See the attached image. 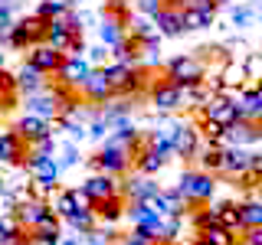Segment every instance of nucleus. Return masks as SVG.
I'll return each mask as SVG.
<instances>
[{"instance_id":"obj_1","label":"nucleus","mask_w":262,"mask_h":245,"mask_svg":"<svg viewBox=\"0 0 262 245\" xmlns=\"http://www.w3.org/2000/svg\"><path fill=\"white\" fill-rule=\"evenodd\" d=\"M89 167L95 170V174H108V177H125L135 170V151L118 141H102V147H98L95 157H89Z\"/></svg>"},{"instance_id":"obj_2","label":"nucleus","mask_w":262,"mask_h":245,"mask_svg":"<svg viewBox=\"0 0 262 245\" xmlns=\"http://www.w3.org/2000/svg\"><path fill=\"white\" fill-rule=\"evenodd\" d=\"M177 190L180 196L187 200V206H207V203H213V193H216V177L207 174V170H200V167H190V170H184V174L177 177Z\"/></svg>"},{"instance_id":"obj_3","label":"nucleus","mask_w":262,"mask_h":245,"mask_svg":"<svg viewBox=\"0 0 262 245\" xmlns=\"http://www.w3.org/2000/svg\"><path fill=\"white\" fill-rule=\"evenodd\" d=\"M164 76H167L174 85H200L207 79V59L196 53H180V56H170L164 62Z\"/></svg>"},{"instance_id":"obj_4","label":"nucleus","mask_w":262,"mask_h":245,"mask_svg":"<svg viewBox=\"0 0 262 245\" xmlns=\"http://www.w3.org/2000/svg\"><path fill=\"white\" fill-rule=\"evenodd\" d=\"M105 79H108L112 85V95L115 98H131L141 88V82L147 79V69H141V65H128V62H105L102 65Z\"/></svg>"},{"instance_id":"obj_5","label":"nucleus","mask_w":262,"mask_h":245,"mask_svg":"<svg viewBox=\"0 0 262 245\" xmlns=\"http://www.w3.org/2000/svg\"><path fill=\"white\" fill-rule=\"evenodd\" d=\"M46 30H49V20H43V16H36V13H30V16H23V20H16V23H13L7 46L30 53V46L46 43Z\"/></svg>"},{"instance_id":"obj_6","label":"nucleus","mask_w":262,"mask_h":245,"mask_svg":"<svg viewBox=\"0 0 262 245\" xmlns=\"http://www.w3.org/2000/svg\"><path fill=\"white\" fill-rule=\"evenodd\" d=\"M200 121H213V125L220 128H229L239 121V108H236V95L233 92H216L210 95V102L200 108Z\"/></svg>"},{"instance_id":"obj_7","label":"nucleus","mask_w":262,"mask_h":245,"mask_svg":"<svg viewBox=\"0 0 262 245\" xmlns=\"http://www.w3.org/2000/svg\"><path fill=\"white\" fill-rule=\"evenodd\" d=\"M147 98H151V108L161 111V114H174L184 108V88L174 85L167 76L154 79L151 82V92H147Z\"/></svg>"},{"instance_id":"obj_8","label":"nucleus","mask_w":262,"mask_h":245,"mask_svg":"<svg viewBox=\"0 0 262 245\" xmlns=\"http://www.w3.org/2000/svg\"><path fill=\"white\" fill-rule=\"evenodd\" d=\"M249 174H252V151H249V147L226 144L223 147V160H220V177L236 180V183H239V180L249 177Z\"/></svg>"},{"instance_id":"obj_9","label":"nucleus","mask_w":262,"mask_h":245,"mask_svg":"<svg viewBox=\"0 0 262 245\" xmlns=\"http://www.w3.org/2000/svg\"><path fill=\"white\" fill-rule=\"evenodd\" d=\"M216 13H220V0H196L193 7L184 10V23H187V33H203L216 23Z\"/></svg>"},{"instance_id":"obj_10","label":"nucleus","mask_w":262,"mask_h":245,"mask_svg":"<svg viewBox=\"0 0 262 245\" xmlns=\"http://www.w3.org/2000/svg\"><path fill=\"white\" fill-rule=\"evenodd\" d=\"M161 190V183L154 177H144L138 174V170H131V174L121 177V193H125L128 203H141V200H151L154 193Z\"/></svg>"},{"instance_id":"obj_11","label":"nucleus","mask_w":262,"mask_h":245,"mask_svg":"<svg viewBox=\"0 0 262 245\" xmlns=\"http://www.w3.org/2000/svg\"><path fill=\"white\" fill-rule=\"evenodd\" d=\"M125 16H118V13H108L105 10L102 13V20H98V27H95V33H98V43L102 46H108V49H115V46H121L128 39V27H125Z\"/></svg>"},{"instance_id":"obj_12","label":"nucleus","mask_w":262,"mask_h":245,"mask_svg":"<svg viewBox=\"0 0 262 245\" xmlns=\"http://www.w3.org/2000/svg\"><path fill=\"white\" fill-rule=\"evenodd\" d=\"M27 154H30V144L23 141L13 128L0 131V163H4V167H23Z\"/></svg>"},{"instance_id":"obj_13","label":"nucleus","mask_w":262,"mask_h":245,"mask_svg":"<svg viewBox=\"0 0 262 245\" xmlns=\"http://www.w3.org/2000/svg\"><path fill=\"white\" fill-rule=\"evenodd\" d=\"M27 62H33L43 76H59V69L66 62V53H59V49L49 46V43H36V46H30Z\"/></svg>"},{"instance_id":"obj_14","label":"nucleus","mask_w":262,"mask_h":245,"mask_svg":"<svg viewBox=\"0 0 262 245\" xmlns=\"http://www.w3.org/2000/svg\"><path fill=\"white\" fill-rule=\"evenodd\" d=\"M23 108L30 114H39L46 121H56L59 118V98H56L53 85H46L43 92H33V95H23Z\"/></svg>"},{"instance_id":"obj_15","label":"nucleus","mask_w":262,"mask_h":245,"mask_svg":"<svg viewBox=\"0 0 262 245\" xmlns=\"http://www.w3.org/2000/svg\"><path fill=\"white\" fill-rule=\"evenodd\" d=\"M23 170L30 174V180H36V183H46L56 190V183H59V163H56V157H33V154H27V160H23Z\"/></svg>"},{"instance_id":"obj_16","label":"nucleus","mask_w":262,"mask_h":245,"mask_svg":"<svg viewBox=\"0 0 262 245\" xmlns=\"http://www.w3.org/2000/svg\"><path fill=\"white\" fill-rule=\"evenodd\" d=\"M79 95H82V102H92V105H105V102H112V98H115L112 95V85H108V79H105L102 69L89 72V79L82 82Z\"/></svg>"},{"instance_id":"obj_17","label":"nucleus","mask_w":262,"mask_h":245,"mask_svg":"<svg viewBox=\"0 0 262 245\" xmlns=\"http://www.w3.org/2000/svg\"><path fill=\"white\" fill-rule=\"evenodd\" d=\"M82 190L89 193L92 203H102V200H112L115 193H121V180L108 177V174H92V177L82 180Z\"/></svg>"},{"instance_id":"obj_18","label":"nucleus","mask_w":262,"mask_h":245,"mask_svg":"<svg viewBox=\"0 0 262 245\" xmlns=\"http://www.w3.org/2000/svg\"><path fill=\"white\" fill-rule=\"evenodd\" d=\"M200 144H203L200 128L190 125V121H184V125H180V131H177V137H174V157H180V160H193L196 151H200Z\"/></svg>"},{"instance_id":"obj_19","label":"nucleus","mask_w":262,"mask_h":245,"mask_svg":"<svg viewBox=\"0 0 262 245\" xmlns=\"http://www.w3.org/2000/svg\"><path fill=\"white\" fill-rule=\"evenodd\" d=\"M236 108H239L243 121H256L262 118V85H243L236 92Z\"/></svg>"},{"instance_id":"obj_20","label":"nucleus","mask_w":262,"mask_h":245,"mask_svg":"<svg viewBox=\"0 0 262 245\" xmlns=\"http://www.w3.org/2000/svg\"><path fill=\"white\" fill-rule=\"evenodd\" d=\"M154 23H158V30H161L164 39H177V36H184V33H187L184 10H180V7H170V4H164L161 10H158Z\"/></svg>"},{"instance_id":"obj_21","label":"nucleus","mask_w":262,"mask_h":245,"mask_svg":"<svg viewBox=\"0 0 262 245\" xmlns=\"http://www.w3.org/2000/svg\"><path fill=\"white\" fill-rule=\"evenodd\" d=\"M95 65L85 59V56H66V62H62V69H59V82L62 85H69V88H82V82L89 79V72H92Z\"/></svg>"},{"instance_id":"obj_22","label":"nucleus","mask_w":262,"mask_h":245,"mask_svg":"<svg viewBox=\"0 0 262 245\" xmlns=\"http://www.w3.org/2000/svg\"><path fill=\"white\" fill-rule=\"evenodd\" d=\"M13 131H16V134H20V137H23L27 144H33V141H39V137L53 134V121L39 118V114H30V111H23L20 118H16Z\"/></svg>"},{"instance_id":"obj_23","label":"nucleus","mask_w":262,"mask_h":245,"mask_svg":"<svg viewBox=\"0 0 262 245\" xmlns=\"http://www.w3.org/2000/svg\"><path fill=\"white\" fill-rule=\"evenodd\" d=\"M128 36L131 39H138V43H161V30H158V23H154V16H144V13H135L131 10L128 16Z\"/></svg>"},{"instance_id":"obj_24","label":"nucleus","mask_w":262,"mask_h":245,"mask_svg":"<svg viewBox=\"0 0 262 245\" xmlns=\"http://www.w3.org/2000/svg\"><path fill=\"white\" fill-rule=\"evenodd\" d=\"M49 212H53V209H49V203H46V200H33V196H27V200L16 206L13 216L20 219V226H23V229H30V232H33V229L43 223Z\"/></svg>"},{"instance_id":"obj_25","label":"nucleus","mask_w":262,"mask_h":245,"mask_svg":"<svg viewBox=\"0 0 262 245\" xmlns=\"http://www.w3.org/2000/svg\"><path fill=\"white\" fill-rule=\"evenodd\" d=\"M164 167H167V157H164L161 151H154V147L147 144V137H144V144L138 147V154H135V170L144 174V177H158Z\"/></svg>"},{"instance_id":"obj_26","label":"nucleus","mask_w":262,"mask_h":245,"mask_svg":"<svg viewBox=\"0 0 262 245\" xmlns=\"http://www.w3.org/2000/svg\"><path fill=\"white\" fill-rule=\"evenodd\" d=\"M125 209H128V200H125V193H115L112 200H102V203H95V212H98V223H105L115 232V226L125 219Z\"/></svg>"},{"instance_id":"obj_27","label":"nucleus","mask_w":262,"mask_h":245,"mask_svg":"<svg viewBox=\"0 0 262 245\" xmlns=\"http://www.w3.org/2000/svg\"><path fill=\"white\" fill-rule=\"evenodd\" d=\"M226 144H233V147H252V144H259V131L252 121H236V125H229L223 131V147Z\"/></svg>"},{"instance_id":"obj_28","label":"nucleus","mask_w":262,"mask_h":245,"mask_svg":"<svg viewBox=\"0 0 262 245\" xmlns=\"http://www.w3.org/2000/svg\"><path fill=\"white\" fill-rule=\"evenodd\" d=\"M13 76H16V88H20V95H33V92H43V88H46V76L33 62H27V59H23V65L13 72Z\"/></svg>"},{"instance_id":"obj_29","label":"nucleus","mask_w":262,"mask_h":245,"mask_svg":"<svg viewBox=\"0 0 262 245\" xmlns=\"http://www.w3.org/2000/svg\"><path fill=\"white\" fill-rule=\"evenodd\" d=\"M125 219L131 226H138V229H147V232H154V226L161 223V216L151 209V203H128V209H125Z\"/></svg>"},{"instance_id":"obj_30","label":"nucleus","mask_w":262,"mask_h":245,"mask_svg":"<svg viewBox=\"0 0 262 245\" xmlns=\"http://www.w3.org/2000/svg\"><path fill=\"white\" fill-rule=\"evenodd\" d=\"M213 212H216V223L229 229V232H236L239 235L243 232V223H239V203H233V200H216V203H210Z\"/></svg>"},{"instance_id":"obj_31","label":"nucleus","mask_w":262,"mask_h":245,"mask_svg":"<svg viewBox=\"0 0 262 245\" xmlns=\"http://www.w3.org/2000/svg\"><path fill=\"white\" fill-rule=\"evenodd\" d=\"M16 95H20V88H16V76L10 69H0V114H7V111L16 108Z\"/></svg>"},{"instance_id":"obj_32","label":"nucleus","mask_w":262,"mask_h":245,"mask_svg":"<svg viewBox=\"0 0 262 245\" xmlns=\"http://www.w3.org/2000/svg\"><path fill=\"white\" fill-rule=\"evenodd\" d=\"M49 209L56 212L59 219H69L72 212H76V186H69V190H56L53 196H49Z\"/></svg>"},{"instance_id":"obj_33","label":"nucleus","mask_w":262,"mask_h":245,"mask_svg":"<svg viewBox=\"0 0 262 245\" xmlns=\"http://www.w3.org/2000/svg\"><path fill=\"white\" fill-rule=\"evenodd\" d=\"M239 223H243V232L246 229H259L262 226V203L256 200V196L239 200Z\"/></svg>"},{"instance_id":"obj_34","label":"nucleus","mask_w":262,"mask_h":245,"mask_svg":"<svg viewBox=\"0 0 262 245\" xmlns=\"http://www.w3.org/2000/svg\"><path fill=\"white\" fill-rule=\"evenodd\" d=\"M246 79H249V72H246L243 62H226L223 72H220V85H223V92H233V88H243Z\"/></svg>"},{"instance_id":"obj_35","label":"nucleus","mask_w":262,"mask_h":245,"mask_svg":"<svg viewBox=\"0 0 262 245\" xmlns=\"http://www.w3.org/2000/svg\"><path fill=\"white\" fill-rule=\"evenodd\" d=\"M56 163H59V170H72L82 163V154H79V144L76 141H59L56 144Z\"/></svg>"},{"instance_id":"obj_36","label":"nucleus","mask_w":262,"mask_h":245,"mask_svg":"<svg viewBox=\"0 0 262 245\" xmlns=\"http://www.w3.org/2000/svg\"><path fill=\"white\" fill-rule=\"evenodd\" d=\"M62 223L69 226L76 235H82V232H89V229L98 226V212H95V206H92V209H76L69 219H62Z\"/></svg>"},{"instance_id":"obj_37","label":"nucleus","mask_w":262,"mask_h":245,"mask_svg":"<svg viewBox=\"0 0 262 245\" xmlns=\"http://www.w3.org/2000/svg\"><path fill=\"white\" fill-rule=\"evenodd\" d=\"M252 20H256V4H233L229 7V23H233L236 30L252 27Z\"/></svg>"},{"instance_id":"obj_38","label":"nucleus","mask_w":262,"mask_h":245,"mask_svg":"<svg viewBox=\"0 0 262 245\" xmlns=\"http://www.w3.org/2000/svg\"><path fill=\"white\" fill-rule=\"evenodd\" d=\"M207 245H233L239 235L236 232H229V229H223V226H210V229H203V232H196Z\"/></svg>"},{"instance_id":"obj_39","label":"nucleus","mask_w":262,"mask_h":245,"mask_svg":"<svg viewBox=\"0 0 262 245\" xmlns=\"http://www.w3.org/2000/svg\"><path fill=\"white\" fill-rule=\"evenodd\" d=\"M56 144H59V141H56V134H46V137H39V141L30 144V154H33V157H53Z\"/></svg>"},{"instance_id":"obj_40","label":"nucleus","mask_w":262,"mask_h":245,"mask_svg":"<svg viewBox=\"0 0 262 245\" xmlns=\"http://www.w3.org/2000/svg\"><path fill=\"white\" fill-rule=\"evenodd\" d=\"M118 245H158V242H154V235L147 232V229L131 226V232H128V235H125V239H121Z\"/></svg>"},{"instance_id":"obj_41","label":"nucleus","mask_w":262,"mask_h":245,"mask_svg":"<svg viewBox=\"0 0 262 245\" xmlns=\"http://www.w3.org/2000/svg\"><path fill=\"white\" fill-rule=\"evenodd\" d=\"M85 53H89L85 59L92 62L95 69H102L105 62H112V49H108V46H102V43H98V46H92V49H85Z\"/></svg>"},{"instance_id":"obj_42","label":"nucleus","mask_w":262,"mask_h":245,"mask_svg":"<svg viewBox=\"0 0 262 245\" xmlns=\"http://www.w3.org/2000/svg\"><path fill=\"white\" fill-rule=\"evenodd\" d=\"M161 7H164V0H131V10L144 13V16H158Z\"/></svg>"},{"instance_id":"obj_43","label":"nucleus","mask_w":262,"mask_h":245,"mask_svg":"<svg viewBox=\"0 0 262 245\" xmlns=\"http://www.w3.org/2000/svg\"><path fill=\"white\" fill-rule=\"evenodd\" d=\"M62 235H43V232H30L27 245H59Z\"/></svg>"},{"instance_id":"obj_44","label":"nucleus","mask_w":262,"mask_h":245,"mask_svg":"<svg viewBox=\"0 0 262 245\" xmlns=\"http://www.w3.org/2000/svg\"><path fill=\"white\" fill-rule=\"evenodd\" d=\"M13 16H0V43H7L10 39V30H13Z\"/></svg>"},{"instance_id":"obj_45","label":"nucleus","mask_w":262,"mask_h":245,"mask_svg":"<svg viewBox=\"0 0 262 245\" xmlns=\"http://www.w3.org/2000/svg\"><path fill=\"white\" fill-rule=\"evenodd\" d=\"M243 242L246 245H262V226L259 229H246V232H243Z\"/></svg>"},{"instance_id":"obj_46","label":"nucleus","mask_w":262,"mask_h":245,"mask_svg":"<svg viewBox=\"0 0 262 245\" xmlns=\"http://www.w3.org/2000/svg\"><path fill=\"white\" fill-rule=\"evenodd\" d=\"M13 7L16 0H0V16H13Z\"/></svg>"},{"instance_id":"obj_47","label":"nucleus","mask_w":262,"mask_h":245,"mask_svg":"<svg viewBox=\"0 0 262 245\" xmlns=\"http://www.w3.org/2000/svg\"><path fill=\"white\" fill-rule=\"evenodd\" d=\"M46 4H53L56 10H72V7H76V0H46Z\"/></svg>"},{"instance_id":"obj_48","label":"nucleus","mask_w":262,"mask_h":245,"mask_svg":"<svg viewBox=\"0 0 262 245\" xmlns=\"http://www.w3.org/2000/svg\"><path fill=\"white\" fill-rule=\"evenodd\" d=\"M164 4H170V7H180V10H187V7H193L196 0H164Z\"/></svg>"},{"instance_id":"obj_49","label":"nucleus","mask_w":262,"mask_h":245,"mask_svg":"<svg viewBox=\"0 0 262 245\" xmlns=\"http://www.w3.org/2000/svg\"><path fill=\"white\" fill-rule=\"evenodd\" d=\"M59 245H82V235H62Z\"/></svg>"},{"instance_id":"obj_50","label":"nucleus","mask_w":262,"mask_h":245,"mask_svg":"<svg viewBox=\"0 0 262 245\" xmlns=\"http://www.w3.org/2000/svg\"><path fill=\"white\" fill-rule=\"evenodd\" d=\"M0 69H7V46L0 43Z\"/></svg>"},{"instance_id":"obj_51","label":"nucleus","mask_w":262,"mask_h":245,"mask_svg":"<svg viewBox=\"0 0 262 245\" xmlns=\"http://www.w3.org/2000/svg\"><path fill=\"white\" fill-rule=\"evenodd\" d=\"M256 131H259V144H262V118L256 121Z\"/></svg>"},{"instance_id":"obj_52","label":"nucleus","mask_w":262,"mask_h":245,"mask_svg":"<svg viewBox=\"0 0 262 245\" xmlns=\"http://www.w3.org/2000/svg\"><path fill=\"white\" fill-rule=\"evenodd\" d=\"M190 245H207V242H203V239H200V235H196V239H193Z\"/></svg>"},{"instance_id":"obj_53","label":"nucleus","mask_w":262,"mask_h":245,"mask_svg":"<svg viewBox=\"0 0 262 245\" xmlns=\"http://www.w3.org/2000/svg\"><path fill=\"white\" fill-rule=\"evenodd\" d=\"M233 245H246V242H243V239H236V242H233Z\"/></svg>"},{"instance_id":"obj_54","label":"nucleus","mask_w":262,"mask_h":245,"mask_svg":"<svg viewBox=\"0 0 262 245\" xmlns=\"http://www.w3.org/2000/svg\"><path fill=\"white\" fill-rule=\"evenodd\" d=\"M223 4H233V0H220V7H223Z\"/></svg>"},{"instance_id":"obj_55","label":"nucleus","mask_w":262,"mask_h":245,"mask_svg":"<svg viewBox=\"0 0 262 245\" xmlns=\"http://www.w3.org/2000/svg\"><path fill=\"white\" fill-rule=\"evenodd\" d=\"M0 170H4V163H0Z\"/></svg>"}]
</instances>
